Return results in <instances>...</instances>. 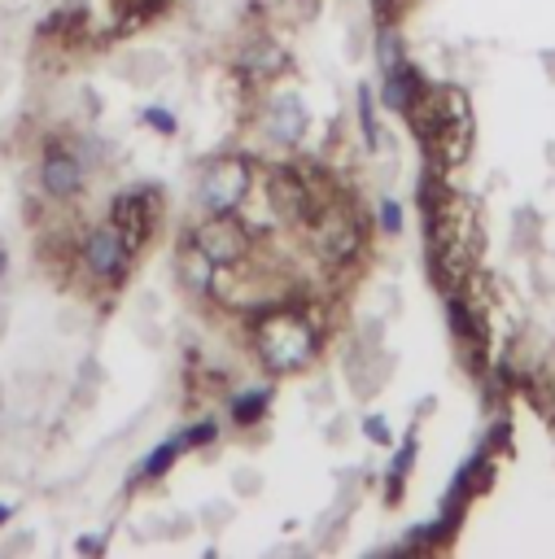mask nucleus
Masks as SVG:
<instances>
[{
  "label": "nucleus",
  "instance_id": "9",
  "mask_svg": "<svg viewBox=\"0 0 555 559\" xmlns=\"http://www.w3.org/2000/svg\"><path fill=\"white\" fill-rule=\"evenodd\" d=\"M44 188L52 197H70L79 188V162L70 153H61V148H48V157H44Z\"/></svg>",
  "mask_w": 555,
  "mask_h": 559
},
{
  "label": "nucleus",
  "instance_id": "15",
  "mask_svg": "<svg viewBox=\"0 0 555 559\" xmlns=\"http://www.w3.org/2000/svg\"><path fill=\"white\" fill-rule=\"evenodd\" d=\"M210 437H214V424H201V428H192V432H188L179 445H188V441H210Z\"/></svg>",
  "mask_w": 555,
  "mask_h": 559
},
{
  "label": "nucleus",
  "instance_id": "1",
  "mask_svg": "<svg viewBox=\"0 0 555 559\" xmlns=\"http://www.w3.org/2000/svg\"><path fill=\"white\" fill-rule=\"evenodd\" d=\"M415 127L428 135L433 153L441 166H459L472 148V114H468V100L463 92L454 87H437V92H420L415 96Z\"/></svg>",
  "mask_w": 555,
  "mask_h": 559
},
{
  "label": "nucleus",
  "instance_id": "4",
  "mask_svg": "<svg viewBox=\"0 0 555 559\" xmlns=\"http://www.w3.org/2000/svg\"><path fill=\"white\" fill-rule=\"evenodd\" d=\"M249 188H253L249 166L240 157H219L214 166H205V175L197 183V205L205 214H232Z\"/></svg>",
  "mask_w": 555,
  "mask_h": 559
},
{
  "label": "nucleus",
  "instance_id": "2",
  "mask_svg": "<svg viewBox=\"0 0 555 559\" xmlns=\"http://www.w3.org/2000/svg\"><path fill=\"white\" fill-rule=\"evenodd\" d=\"M253 345L271 371H297L315 354V323L297 310H275L258 323Z\"/></svg>",
  "mask_w": 555,
  "mask_h": 559
},
{
  "label": "nucleus",
  "instance_id": "7",
  "mask_svg": "<svg viewBox=\"0 0 555 559\" xmlns=\"http://www.w3.org/2000/svg\"><path fill=\"white\" fill-rule=\"evenodd\" d=\"M83 253H87V266L96 271V275H122L127 271V258H131V249H127V240L118 236V227L109 223V227H101V231H92L87 236V245H83Z\"/></svg>",
  "mask_w": 555,
  "mask_h": 559
},
{
  "label": "nucleus",
  "instance_id": "5",
  "mask_svg": "<svg viewBox=\"0 0 555 559\" xmlns=\"http://www.w3.org/2000/svg\"><path fill=\"white\" fill-rule=\"evenodd\" d=\"M192 245H197L210 262H236V258L249 249V227L232 223L227 214H210V223L197 227Z\"/></svg>",
  "mask_w": 555,
  "mask_h": 559
},
{
  "label": "nucleus",
  "instance_id": "8",
  "mask_svg": "<svg viewBox=\"0 0 555 559\" xmlns=\"http://www.w3.org/2000/svg\"><path fill=\"white\" fill-rule=\"evenodd\" d=\"M302 131H306V109H302V100H297V96L271 100V109H267V135H271L275 144H293Z\"/></svg>",
  "mask_w": 555,
  "mask_h": 559
},
{
  "label": "nucleus",
  "instance_id": "11",
  "mask_svg": "<svg viewBox=\"0 0 555 559\" xmlns=\"http://www.w3.org/2000/svg\"><path fill=\"white\" fill-rule=\"evenodd\" d=\"M262 411H267V393H249V397H236V406H232V415H236L240 424H253Z\"/></svg>",
  "mask_w": 555,
  "mask_h": 559
},
{
  "label": "nucleus",
  "instance_id": "10",
  "mask_svg": "<svg viewBox=\"0 0 555 559\" xmlns=\"http://www.w3.org/2000/svg\"><path fill=\"white\" fill-rule=\"evenodd\" d=\"M280 66H284V48L271 44V39H258V44H249V48L240 52V74L262 79V74H275Z\"/></svg>",
  "mask_w": 555,
  "mask_h": 559
},
{
  "label": "nucleus",
  "instance_id": "14",
  "mask_svg": "<svg viewBox=\"0 0 555 559\" xmlns=\"http://www.w3.org/2000/svg\"><path fill=\"white\" fill-rule=\"evenodd\" d=\"M380 223H385L389 231H398V227H402V218H398V205H385V210H380Z\"/></svg>",
  "mask_w": 555,
  "mask_h": 559
},
{
  "label": "nucleus",
  "instance_id": "16",
  "mask_svg": "<svg viewBox=\"0 0 555 559\" xmlns=\"http://www.w3.org/2000/svg\"><path fill=\"white\" fill-rule=\"evenodd\" d=\"M367 437H371V441H389V428H385L380 419H367Z\"/></svg>",
  "mask_w": 555,
  "mask_h": 559
},
{
  "label": "nucleus",
  "instance_id": "6",
  "mask_svg": "<svg viewBox=\"0 0 555 559\" xmlns=\"http://www.w3.org/2000/svg\"><path fill=\"white\" fill-rule=\"evenodd\" d=\"M114 227H118V236L127 240V249L135 253V249L144 245L149 227H153V197H149V192H127V197H118V201H114Z\"/></svg>",
  "mask_w": 555,
  "mask_h": 559
},
{
  "label": "nucleus",
  "instance_id": "17",
  "mask_svg": "<svg viewBox=\"0 0 555 559\" xmlns=\"http://www.w3.org/2000/svg\"><path fill=\"white\" fill-rule=\"evenodd\" d=\"M4 515H9V507H0V520H4Z\"/></svg>",
  "mask_w": 555,
  "mask_h": 559
},
{
  "label": "nucleus",
  "instance_id": "13",
  "mask_svg": "<svg viewBox=\"0 0 555 559\" xmlns=\"http://www.w3.org/2000/svg\"><path fill=\"white\" fill-rule=\"evenodd\" d=\"M175 454H179V441H166V445H157V450H153V459L144 463V476H157V472H162V467H166Z\"/></svg>",
  "mask_w": 555,
  "mask_h": 559
},
{
  "label": "nucleus",
  "instance_id": "12",
  "mask_svg": "<svg viewBox=\"0 0 555 559\" xmlns=\"http://www.w3.org/2000/svg\"><path fill=\"white\" fill-rule=\"evenodd\" d=\"M358 118H363L367 144H380V131H376V105H371V92H367V87L358 92Z\"/></svg>",
  "mask_w": 555,
  "mask_h": 559
},
{
  "label": "nucleus",
  "instance_id": "3",
  "mask_svg": "<svg viewBox=\"0 0 555 559\" xmlns=\"http://www.w3.org/2000/svg\"><path fill=\"white\" fill-rule=\"evenodd\" d=\"M310 245L323 262H345L354 249H358V223L345 205L336 201H319L310 214Z\"/></svg>",
  "mask_w": 555,
  "mask_h": 559
}]
</instances>
